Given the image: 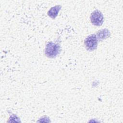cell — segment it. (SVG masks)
<instances>
[{
  "label": "cell",
  "instance_id": "obj_4",
  "mask_svg": "<svg viewBox=\"0 0 123 123\" xmlns=\"http://www.w3.org/2000/svg\"><path fill=\"white\" fill-rule=\"evenodd\" d=\"M111 33L107 29H102L99 30L97 33V37L98 40H102L110 37Z\"/></svg>",
  "mask_w": 123,
  "mask_h": 123
},
{
  "label": "cell",
  "instance_id": "obj_1",
  "mask_svg": "<svg viewBox=\"0 0 123 123\" xmlns=\"http://www.w3.org/2000/svg\"><path fill=\"white\" fill-rule=\"evenodd\" d=\"M61 51V47L58 44L52 42H49L46 45L45 50L46 56L49 58L56 57Z\"/></svg>",
  "mask_w": 123,
  "mask_h": 123
},
{
  "label": "cell",
  "instance_id": "obj_3",
  "mask_svg": "<svg viewBox=\"0 0 123 123\" xmlns=\"http://www.w3.org/2000/svg\"><path fill=\"white\" fill-rule=\"evenodd\" d=\"M91 22L95 26H100L102 25L104 17L102 13L98 10L93 11L90 15Z\"/></svg>",
  "mask_w": 123,
  "mask_h": 123
},
{
  "label": "cell",
  "instance_id": "obj_5",
  "mask_svg": "<svg viewBox=\"0 0 123 123\" xmlns=\"http://www.w3.org/2000/svg\"><path fill=\"white\" fill-rule=\"evenodd\" d=\"M61 7V5H56L51 7L48 12V15L52 19H55L57 16Z\"/></svg>",
  "mask_w": 123,
  "mask_h": 123
},
{
  "label": "cell",
  "instance_id": "obj_2",
  "mask_svg": "<svg viewBox=\"0 0 123 123\" xmlns=\"http://www.w3.org/2000/svg\"><path fill=\"white\" fill-rule=\"evenodd\" d=\"M98 39L95 34H92L87 37L84 40L86 49L88 51H93L97 49Z\"/></svg>",
  "mask_w": 123,
  "mask_h": 123
}]
</instances>
